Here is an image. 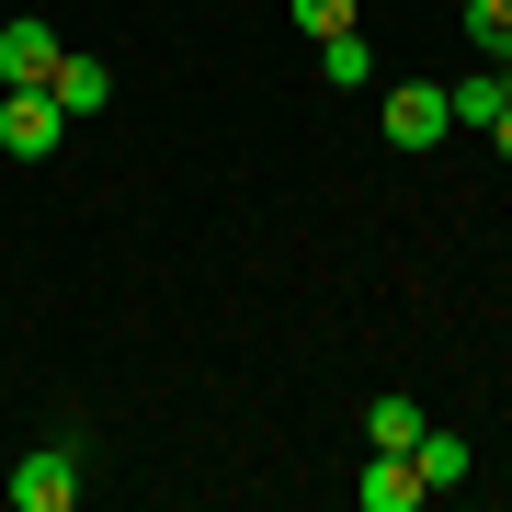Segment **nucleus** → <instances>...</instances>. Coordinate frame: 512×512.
I'll list each match as a JSON object with an SVG mask.
<instances>
[{
	"instance_id": "2",
	"label": "nucleus",
	"mask_w": 512,
	"mask_h": 512,
	"mask_svg": "<svg viewBox=\"0 0 512 512\" xmlns=\"http://www.w3.org/2000/svg\"><path fill=\"white\" fill-rule=\"evenodd\" d=\"M69 501H80V444L57 433V444H35L12 467V512H69Z\"/></svg>"
},
{
	"instance_id": "9",
	"label": "nucleus",
	"mask_w": 512,
	"mask_h": 512,
	"mask_svg": "<svg viewBox=\"0 0 512 512\" xmlns=\"http://www.w3.org/2000/svg\"><path fill=\"white\" fill-rule=\"evenodd\" d=\"M365 444H387V456H410V444H421V399H399V387H387V399L365 410Z\"/></svg>"
},
{
	"instance_id": "3",
	"label": "nucleus",
	"mask_w": 512,
	"mask_h": 512,
	"mask_svg": "<svg viewBox=\"0 0 512 512\" xmlns=\"http://www.w3.org/2000/svg\"><path fill=\"white\" fill-rule=\"evenodd\" d=\"M57 126H69V114H57L46 80H12V92H0V148H12V160H46Z\"/></svg>"
},
{
	"instance_id": "4",
	"label": "nucleus",
	"mask_w": 512,
	"mask_h": 512,
	"mask_svg": "<svg viewBox=\"0 0 512 512\" xmlns=\"http://www.w3.org/2000/svg\"><path fill=\"white\" fill-rule=\"evenodd\" d=\"M57 23H0V92H12V80H57Z\"/></svg>"
},
{
	"instance_id": "6",
	"label": "nucleus",
	"mask_w": 512,
	"mask_h": 512,
	"mask_svg": "<svg viewBox=\"0 0 512 512\" xmlns=\"http://www.w3.org/2000/svg\"><path fill=\"white\" fill-rule=\"evenodd\" d=\"M46 92H57V114H103L114 103V69H103V57H57Z\"/></svg>"
},
{
	"instance_id": "10",
	"label": "nucleus",
	"mask_w": 512,
	"mask_h": 512,
	"mask_svg": "<svg viewBox=\"0 0 512 512\" xmlns=\"http://www.w3.org/2000/svg\"><path fill=\"white\" fill-rule=\"evenodd\" d=\"M319 80H330V92H365V80H376V46L365 35H330L319 46Z\"/></svg>"
},
{
	"instance_id": "11",
	"label": "nucleus",
	"mask_w": 512,
	"mask_h": 512,
	"mask_svg": "<svg viewBox=\"0 0 512 512\" xmlns=\"http://www.w3.org/2000/svg\"><path fill=\"white\" fill-rule=\"evenodd\" d=\"M467 35L490 46V57H512V0H467Z\"/></svg>"
},
{
	"instance_id": "7",
	"label": "nucleus",
	"mask_w": 512,
	"mask_h": 512,
	"mask_svg": "<svg viewBox=\"0 0 512 512\" xmlns=\"http://www.w3.org/2000/svg\"><path fill=\"white\" fill-rule=\"evenodd\" d=\"M501 103H512V57H501V69H478V80H456V92H444V114H456V126H490Z\"/></svg>"
},
{
	"instance_id": "13",
	"label": "nucleus",
	"mask_w": 512,
	"mask_h": 512,
	"mask_svg": "<svg viewBox=\"0 0 512 512\" xmlns=\"http://www.w3.org/2000/svg\"><path fill=\"white\" fill-rule=\"evenodd\" d=\"M490 137H501V160H512V103H501V114H490Z\"/></svg>"
},
{
	"instance_id": "1",
	"label": "nucleus",
	"mask_w": 512,
	"mask_h": 512,
	"mask_svg": "<svg viewBox=\"0 0 512 512\" xmlns=\"http://www.w3.org/2000/svg\"><path fill=\"white\" fill-rule=\"evenodd\" d=\"M376 126H387V148H444L456 137V114H444V80H387V103H376Z\"/></svg>"
},
{
	"instance_id": "5",
	"label": "nucleus",
	"mask_w": 512,
	"mask_h": 512,
	"mask_svg": "<svg viewBox=\"0 0 512 512\" xmlns=\"http://www.w3.org/2000/svg\"><path fill=\"white\" fill-rule=\"evenodd\" d=\"M421 501H433V490H421V467L376 444V456H365V512H421Z\"/></svg>"
},
{
	"instance_id": "8",
	"label": "nucleus",
	"mask_w": 512,
	"mask_h": 512,
	"mask_svg": "<svg viewBox=\"0 0 512 512\" xmlns=\"http://www.w3.org/2000/svg\"><path fill=\"white\" fill-rule=\"evenodd\" d=\"M410 467H421V490H456V478H467V433H433V421H421Z\"/></svg>"
},
{
	"instance_id": "12",
	"label": "nucleus",
	"mask_w": 512,
	"mask_h": 512,
	"mask_svg": "<svg viewBox=\"0 0 512 512\" xmlns=\"http://www.w3.org/2000/svg\"><path fill=\"white\" fill-rule=\"evenodd\" d=\"M285 12H296V23H308V35H319V46H330V35H353V0H285Z\"/></svg>"
}]
</instances>
